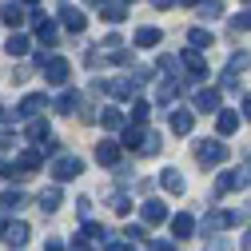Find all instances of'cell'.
Wrapping results in <instances>:
<instances>
[{"instance_id": "8992f818", "label": "cell", "mask_w": 251, "mask_h": 251, "mask_svg": "<svg viewBox=\"0 0 251 251\" xmlns=\"http://www.w3.org/2000/svg\"><path fill=\"white\" fill-rule=\"evenodd\" d=\"M247 187V176H243V168H231V172H224L215 179V196H231V192H243Z\"/></svg>"}, {"instance_id": "ffe728a7", "label": "cell", "mask_w": 251, "mask_h": 251, "mask_svg": "<svg viewBox=\"0 0 251 251\" xmlns=\"http://www.w3.org/2000/svg\"><path fill=\"white\" fill-rule=\"evenodd\" d=\"M96 120L104 124L108 132H124V128H128V120H124V112H120V108H104V112H100Z\"/></svg>"}, {"instance_id": "f6af8a7d", "label": "cell", "mask_w": 251, "mask_h": 251, "mask_svg": "<svg viewBox=\"0 0 251 251\" xmlns=\"http://www.w3.org/2000/svg\"><path fill=\"white\" fill-rule=\"evenodd\" d=\"M44 251H64V247H60V239H48V243H44Z\"/></svg>"}, {"instance_id": "74e56055", "label": "cell", "mask_w": 251, "mask_h": 251, "mask_svg": "<svg viewBox=\"0 0 251 251\" xmlns=\"http://www.w3.org/2000/svg\"><path fill=\"white\" fill-rule=\"evenodd\" d=\"M124 239H128V243L132 239H148V227L144 224H128V227H124Z\"/></svg>"}, {"instance_id": "5b68a950", "label": "cell", "mask_w": 251, "mask_h": 251, "mask_svg": "<svg viewBox=\"0 0 251 251\" xmlns=\"http://www.w3.org/2000/svg\"><path fill=\"white\" fill-rule=\"evenodd\" d=\"M179 68H187V80H207V60H203V52H196V48H183Z\"/></svg>"}, {"instance_id": "83f0119b", "label": "cell", "mask_w": 251, "mask_h": 251, "mask_svg": "<svg viewBox=\"0 0 251 251\" xmlns=\"http://www.w3.org/2000/svg\"><path fill=\"white\" fill-rule=\"evenodd\" d=\"M187 44L200 52V48H211V44H215V36L207 32V28H192V32H187Z\"/></svg>"}, {"instance_id": "f5cc1de1", "label": "cell", "mask_w": 251, "mask_h": 251, "mask_svg": "<svg viewBox=\"0 0 251 251\" xmlns=\"http://www.w3.org/2000/svg\"><path fill=\"white\" fill-rule=\"evenodd\" d=\"M24 4H36V0H20V8H24Z\"/></svg>"}, {"instance_id": "3957f363", "label": "cell", "mask_w": 251, "mask_h": 251, "mask_svg": "<svg viewBox=\"0 0 251 251\" xmlns=\"http://www.w3.org/2000/svg\"><path fill=\"white\" fill-rule=\"evenodd\" d=\"M44 80L56 84V88H68V80H72V64H68L64 56H48V64H44Z\"/></svg>"}, {"instance_id": "d6986e66", "label": "cell", "mask_w": 251, "mask_h": 251, "mask_svg": "<svg viewBox=\"0 0 251 251\" xmlns=\"http://www.w3.org/2000/svg\"><path fill=\"white\" fill-rule=\"evenodd\" d=\"M36 203H40V211H48V215H52V211H60V203H64V196H60V187L52 183V187H44V192L36 196Z\"/></svg>"}, {"instance_id": "816d5d0a", "label": "cell", "mask_w": 251, "mask_h": 251, "mask_svg": "<svg viewBox=\"0 0 251 251\" xmlns=\"http://www.w3.org/2000/svg\"><path fill=\"white\" fill-rule=\"evenodd\" d=\"M88 4H100V8H104V0H88Z\"/></svg>"}, {"instance_id": "7402d4cb", "label": "cell", "mask_w": 251, "mask_h": 251, "mask_svg": "<svg viewBox=\"0 0 251 251\" xmlns=\"http://www.w3.org/2000/svg\"><path fill=\"white\" fill-rule=\"evenodd\" d=\"M96 160H100L104 168H116V164H120V144H112V140L96 144Z\"/></svg>"}, {"instance_id": "e0dca14e", "label": "cell", "mask_w": 251, "mask_h": 251, "mask_svg": "<svg viewBox=\"0 0 251 251\" xmlns=\"http://www.w3.org/2000/svg\"><path fill=\"white\" fill-rule=\"evenodd\" d=\"M52 108H56L60 116H72V112L80 108V92H72V88H64V92H60V96L52 100Z\"/></svg>"}, {"instance_id": "7c38bea8", "label": "cell", "mask_w": 251, "mask_h": 251, "mask_svg": "<svg viewBox=\"0 0 251 251\" xmlns=\"http://www.w3.org/2000/svg\"><path fill=\"white\" fill-rule=\"evenodd\" d=\"M172 235H176V239H192V235H196V215H187V211L172 215Z\"/></svg>"}, {"instance_id": "f35d334b", "label": "cell", "mask_w": 251, "mask_h": 251, "mask_svg": "<svg viewBox=\"0 0 251 251\" xmlns=\"http://www.w3.org/2000/svg\"><path fill=\"white\" fill-rule=\"evenodd\" d=\"M155 68H160V72H172V76H176V72H179V60H176V56H160V60H155Z\"/></svg>"}, {"instance_id": "7dc6e473", "label": "cell", "mask_w": 251, "mask_h": 251, "mask_svg": "<svg viewBox=\"0 0 251 251\" xmlns=\"http://www.w3.org/2000/svg\"><path fill=\"white\" fill-rule=\"evenodd\" d=\"M151 4H155V8H172L176 0H151Z\"/></svg>"}, {"instance_id": "d4e9b609", "label": "cell", "mask_w": 251, "mask_h": 251, "mask_svg": "<svg viewBox=\"0 0 251 251\" xmlns=\"http://www.w3.org/2000/svg\"><path fill=\"white\" fill-rule=\"evenodd\" d=\"M160 40H164L160 28H136V48H155Z\"/></svg>"}, {"instance_id": "30bf717a", "label": "cell", "mask_w": 251, "mask_h": 251, "mask_svg": "<svg viewBox=\"0 0 251 251\" xmlns=\"http://www.w3.org/2000/svg\"><path fill=\"white\" fill-rule=\"evenodd\" d=\"M168 120H172V132H176V136H187V132L196 128V112H192V108H172Z\"/></svg>"}, {"instance_id": "4fadbf2b", "label": "cell", "mask_w": 251, "mask_h": 251, "mask_svg": "<svg viewBox=\"0 0 251 251\" xmlns=\"http://www.w3.org/2000/svg\"><path fill=\"white\" fill-rule=\"evenodd\" d=\"M164 219H168L164 200H144V227H155V224H164Z\"/></svg>"}, {"instance_id": "c3c4849f", "label": "cell", "mask_w": 251, "mask_h": 251, "mask_svg": "<svg viewBox=\"0 0 251 251\" xmlns=\"http://www.w3.org/2000/svg\"><path fill=\"white\" fill-rule=\"evenodd\" d=\"M243 251H251V231H247V235H243Z\"/></svg>"}, {"instance_id": "603a6c76", "label": "cell", "mask_w": 251, "mask_h": 251, "mask_svg": "<svg viewBox=\"0 0 251 251\" xmlns=\"http://www.w3.org/2000/svg\"><path fill=\"white\" fill-rule=\"evenodd\" d=\"M48 136H52V128H48V120H44V116L28 120V140H32V144H44Z\"/></svg>"}, {"instance_id": "cb8c5ba5", "label": "cell", "mask_w": 251, "mask_h": 251, "mask_svg": "<svg viewBox=\"0 0 251 251\" xmlns=\"http://www.w3.org/2000/svg\"><path fill=\"white\" fill-rule=\"evenodd\" d=\"M100 16H104V24H124V20H128V8H124V4H116V0H112V4L104 0Z\"/></svg>"}, {"instance_id": "60d3db41", "label": "cell", "mask_w": 251, "mask_h": 251, "mask_svg": "<svg viewBox=\"0 0 251 251\" xmlns=\"http://www.w3.org/2000/svg\"><path fill=\"white\" fill-rule=\"evenodd\" d=\"M148 247L151 251H176V243H168V239H148Z\"/></svg>"}, {"instance_id": "484cf974", "label": "cell", "mask_w": 251, "mask_h": 251, "mask_svg": "<svg viewBox=\"0 0 251 251\" xmlns=\"http://www.w3.org/2000/svg\"><path fill=\"white\" fill-rule=\"evenodd\" d=\"M148 120H151V104L136 96V100H132V124H136V128H144Z\"/></svg>"}, {"instance_id": "f907efd6", "label": "cell", "mask_w": 251, "mask_h": 251, "mask_svg": "<svg viewBox=\"0 0 251 251\" xmlns=\"http://www.w3.org/2000/svg\"><path fill=\"white\" fill-rule=\"evenodd\" d=\"M116 4H124V8H128V4H132V0H116Z\"/></svg>"}, {"instance_id": "6f0895ef", "label": "cell", "mask_w": 251, "mask_h": 251, "mask_svg": "<svg viewBox=\"0 0 251 251\" xmlns=\"http://www.w3.org/2000/svg\"><path fill=\"white\" fill-rule=\"evenodd\" d=\"M243 4H247V8H251V0H243Z\"/></svg>"}, {"instance_id": "4dcf8cb0", "label": "cell", "mask_w": 251, "mask_h": 251, "mask_svg": "<svg viewBox=\"0 0 251 251\" xmlns=\"http://www.w3.org/2000/svg\"><path fill=\"white\" fill-rule=\"evenodd\" d=\"M28 48H32V40H28V36H20V32L8 36V56H28Z\"/></svg>"}, {"instance_id": "44dd1931", "label": "cell", "mask_w": 251, "mask_h": 251, "mask_svg": "<svg viewBox=\"0 0 251 251\" xmlns=\"http://www.w3.org/2000/svg\"><path fill=\"white\" fill-rule=\"evenodd\" d=\"M160 151H164V136L148 128V132L140 136V155H160Z\"/></svg>"}, {"instance_id": "f546056e", "label": "cell", "mask_w": 251, "mask_h": 251, "mask_svg": "<svg viewBox=\"0 0 251 251\" xmlns=\"http://www.w3.org/2000/svg\"><path fill=\"white\" fill-rule=\"evenodd\" d=\"M140 136H144V132L136 128V124H128V128L120 132V148H132V151H140Z\"/></svg>"}, {"instance_id": "1f68e13d", "label": "cell", "mask_w": 251, "mask_h": 251, "mask_svg": "<svg viewBox=\"0 0 251 251\" xmlns=\"http://www.w3.org/2000/svg\"><path fill=\"white\" fill-rule=\"evenodd\" d=\"M20 203H24L20 187H4V192H0V207H20Z\"/></svg>"}, {"instance_id": "5bb4252c", "label": "cell", "mask_w": 251, "mask_h": 251, "mask_svg": "<svg viewBox=\"0 0 251 251\" xmlns=\"http://www.w3.org/2000/svg\"><path fill=\"white\" fill-rule=\"evenodd\" d=\"M60 24H64L68 32H84V28H88V16H84L80 8H68V4H64V8H60Z\"/></svg>"}, {"instance_id": "bcb514c9", "label": "cell", "mask_w": 251, "mask_h": 251, "mask_svg": "<svg viewBox=\"0 0 251 251\" xmlns=\"http://www.w3.org/2000/svg\"><path fill=\"white\" fill-rule=\"evenodd\" d=\"M72 251H92V243H84V239H76V243H72Z\"/></svg>"}, {"instance_id": "ab89813d", "label": "cell", "mask_w": 251, "mask_h": 251, "mask_svg": "<svg viewBox=\"0 0 251 251\" xmlns=\"http://www.w3.org/2000/svg\"><path fill=\"white\" fill-rule=\"evenodd\" d=\"M104 251H132V243H128V239H112V235H108Z\"/></svg>"}, {"instance_id": "7bdbcfd3", "label": "cell", "mask_w": 251, "mask_h": 251, "mask_svg": "<svg viewBox=\"0 0 251 251\" xmlns=\"http://www.w3.org/2000/svg\"><path fill=\"white\" fill-rule=\"evenodd\" d=\"M76 211H80V215L88 219V211H92V200H76Z\"/></svg>"}, {"instance_id": "d590c367", "label": "cell", "mask_w": 251, "mask_h": 251, "mask_svg": "<svg viewBox=\"0 0 251 251\" xmlns=\"http://www.w3.org/2000/svg\"><path fill=\"white\" fill-rule=\"evenodd\" d=\"M231 32H251V8L239 12V16H231Z\"/></svg>"}, {"instance_id": "e575fe53", "label": "cell", "mask_w": 251, "mask_h": 251, "mask_svg": "<svg viewBox=\"0 0 251 251\" xmlns=\"http://www.w3.org/2000/svg\"><path fill=\"white\" fill-rule=\"evenodd\" d=\"M112 211H116V215H128V211H132V200L124 196V192H116V196H112Z\"/></svg>"}, {"instance_id": "d6a6232c", "label": "cell", "mask_w": 251, "mask_h": 251, "mask_svg": "<svg viewBox=\"0 0 251 251\" xmlns=\"http://www.w3.org/2000/svg\"><path fill=\"white\" fill-rule=\"evenodd\" d=\"M36 151L44 155V160H56V155H60V140H56V136H48L44 144H36Z\"/></svg>"}, {"instance_id": "ac0fdd59", "label": "cell", "mask_w": 251, "mask_h": 251, "mask_svg": "<svg viewBox=\"0 0 251 251\" xmlns=\"http://www.w3.org/2000/svg\"><path fill=\"white\" fill-rule=\"evenodd\" d=\"M0 20H4L8 28H20V24L28 20V12L16 4V0H8V4H0Z\"/></svg>"}, {"instance_id": "6da1fadb", "label": "cell", "mask_w": 251, "mask_h": 251, "mask_svg": "<svg viewBox=\"0 0 251 251\" xmlns=\"http://www.w3.org/2000/svg\"><path fill=\"white\" fill-rule=\"evenodd\" d=\"M224 160H227V144H219V140H200L196 144V164L200 168H215Z\"/></svg>"}, {"instance_id": "ee69618b", "label": "cell", "mask_w": 251, "mask_h": 251, "mask_svg": "<svg viewBox=\"0 0 251 251\" xmlns=\"http://www.w3.org/2000/svg\"><path fill=\"white\" fill-rule=\"evenodd\" d=\"M239 120H251V92L243 96V116H239Z\"/></svg>"}, {"instance_id": "9c48e42d", "label": "cell", "mask_w": 251, "mask_h": 251, "mask_svg": "<svg viewBox=\"0 0 251 251\" xmlns=\"http://www.w3.org/2000/svg\"><path fill=\"white\" fill-rule=\"evenodd\" d=\"M192 104H196V112H219L224 108V96H219V88H200Z\"/></svg>"}, {"instance_id": "7a4b0ae2", "label": "cell", "mask_w": 251, "mask_h": 251, "mask_svg": "<svg viewBox=\"0 0 251 251\" xmlns=\"http://www.w3.org/2000/svg\"><path fill=\"white\" fill-rule=\"evenodd\" d=\"M52 176H56V183H72L76 176H84V160L80 155H56L52 160Z\"/></svg>"}, {"instance_id": "277c9868", "label": "cell", "mask_w": 251, "mask_h": 251, "mask_svg": "<svg viewBox=\"0 0 251 251\" xmlns=\"http://www.w3.org/2000/svg\"><path fill=\"white\" fill-rule=\"evenodd\" d=\"M44 108H48V96H44V92H32V96H24V100L16 104L12 120H36Z\"/></svg>"}, {"instance_id": "836d02e7", "label": "cell", "mask_w": 251, "mask_h": 251, "mask_svg": "<svg viewBox=\"0 0 251 251\" xmlns=\"http://www.w3.org/2000/svg\"><path fill=\"white\" fill-rule=\"evenodd\" d=\"M200 16H203V20L224 16V4H219V0H203V4H200Z\"/></svg>"}, {"instance_id": "b9f144b4", "label": "cell", "mask_w": 251, "mask_h": 251, "mask_svg": "<svg viewBox=\"0 0 251 251\" xmlns=\"http://www.w3.org/2000/svg\"><path fill=\"white\" fill-rule=\"evenodd\" d=\"M203 251H231V247H227V239H207Z\"/></svg>"}, {"instance_id": "4316f807", "label": "cell", "mask_w": 251, "mask_h": 251, "mask_svg": "<svg viewBox=\"0 0 251 251\" xmlns=\"http://www.w3.org/2000/svg\"><path fill=\"white\" fill-rule=\"evenodd\" d=\"M179 92H183L179 84L164 80V84H160V92H155V104H176V100H179Z\"/></svg>"}, {"instance_id": "8d00e7d4", "label": "cell", "mask_w": 251, "mask_h": 251, "mask_svg": "<svg viewBox=\"0 0 251 251\" xmlns=\"http://www.w3.org/2000/svg\"><path fill=\"white\" fill-rule=\"evenodd\" d=\"M80 239H84V243H92V239H104V227H100V224H84Z\"/></svg>"}, {"instance_id": "9f6ffc18", "label": "cell", "mask_w": 251, "mask_h": 251, "mask_svg": "<svg viewBox=\"0 0 251 251\" xmlns=\"http://www.w3.org/2000/svg\"><path fill=\"white\" fill-rule=\"evenodd\" d=\"M0 124H4V108H0Z\"/></svg>"}, {"instance_id": "52a82bcc", "label": "cell", "mask_w": 251, "mask_h": 251, "mask_svg": "<svg viewBox=\"0 0 251 251\" xmlns=\"http://www.w3.org/2000/svg\"><path fill=\"white\" fill-rule=\"evenodd\" d=\"M0 239H4L8 247H16V251H20V247L28 243V224H24V219H8V224L0 227Z\"/></svg>"}, {"instance_id": "11a10c76", "label": "cell", "mask_w": 251, "mask_h": 251, "mask_svg": "<svg viewBox=\"0 0 251 251\" xmlns=\"http://www.w3.org/2000/svg\"><path fill=\"white\" fill-rule=\"evenodd\" d=\"M4 224H8V219H4V215H0V227H4Z\"/></svg>"}, {"instance_id": "681fc988", "label": "cell", "mask_w": 251, "mask_h": 251, "mask_svg": "<svg viewBox=\"0 0 251 251\" xmlns=\"http://www.w3.org/2000/svg\"><path fill=\"white\" fill-rule=\"evenodd\" d=\"M179 4H192V8H200V4H203V0H179Z\"/></svg>"}, {"instance_id": "db71d44e", "label": "cell", "mask_w": 251, "mask_h": 251, "mask_svg": "<svg viewBox=\"0 0 251 251\" xmlns=\"http://www.w3.org/2000/svg\"><path fill=\"white\" fill-rule=\"evenodd\" d=\"M4 172H8V168H4V160H0V176H4Z\"/></svg>"}, {"instance_id": "ba28073f", "label": "cell", "mask_w": 251, "mask_h": 251, "mask_svg": "<svg viewBox=\"0 0 251 251\" xmlns=\"http://www.w3.org/2000/svg\"><path fill=\"white\" fill-rule=\"evenodd\" d=\"M100 88L108 92L112 100H132V96H136V84H132L128 76H112V80H104Z\"/></svg>"}, {"instance_id": "f1b7e54d", "label": "cell", "mask_w": 251, "mask_h": 251, "mask_svg": "<svg viewBox=\"0 0 251 251\" xmlns=\"http://www.w3.org/2000/svg\"><path fill=\"white\" fill-rule=\"evenodd\" d=\"M247 64H251V56H247V52H235V56L227 60V68H224V76H231V80H239V72H243Z\"/></svg>"}, {"instance_id": "2e32d148", "label": "cell", "mask_w": 251, "mask_h": 251, "mask_svg": "<svg viewBox=\"0 0 251 251\" xmlns=\"http://www.w3.org/2000/svg\"><path fill=\"white\" fill-rule=\"evenodd\" d=\"M160 187L172 192V196H183V192H187V183H183V176H179L176 168H164V172H160Z\"/></svg>"}, {"instance_id": "8fae6325", "label": "cell", "mask_w": 251, "mask_h": 251, "mask_svg": "<svg viewBox=\"0 0 251 251\" xmlns=\"http://www.w3.org/2000/svg\"><path fill=\"white\" fill-rule=\"evenodd\" d=\"M239 124H243V120H239V112H231V108H219V112H215V128H219V136H235Z\"/></svg>"}, {"instance_id": "9a60e30c", "label": "cell", "mask_w": 251, "mask_h": 251, "mask_svg": "<svg viewBox=\"0 0 251 251\" xmlns=\"http://www.w3.org/2000/svg\"><path fill=\"white\" fill-rule=\"evenodd\" d=\"M32 16H36V40L40 44H56V32H60L56 20H48L44 12H32Z\"/></svg>"}]
</instances>
